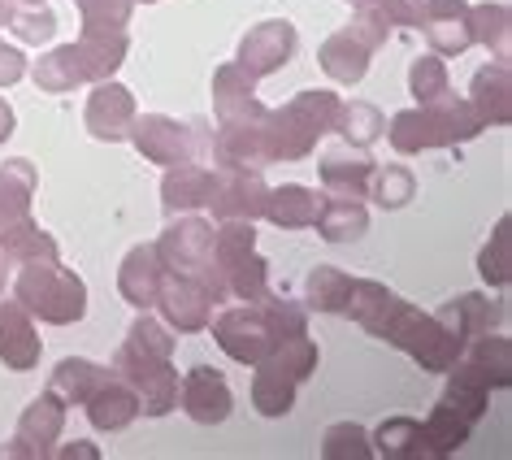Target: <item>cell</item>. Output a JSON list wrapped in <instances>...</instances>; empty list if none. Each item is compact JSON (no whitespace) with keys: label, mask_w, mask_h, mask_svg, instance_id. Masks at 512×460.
Segmentation results:
<instances>
[{"label":"cell","mask_w":512,"mask_h":460,"mask_svg":"<svg viewBox=\"0 0 512 460\" xmlns=\"http://www.w3.org/2000/svg\"><path fill=\"white\" fill-rule=\"evenodd\" d=\"M209 326H213L217 348L230 361L261 365L278 348V339L309 335V309L283 296H265V300H243L235 309H222L217 317H209Z\"/></svg>","instance_id":"cell-1"},{"label":"cell","mask_w":512,"mask_h":460,"mask_svg":"<svg viewBox=\"0 0 512 460\" xmlns=\"http://www.w3.org/2000/svg\"><path fill=\"white\" fill-rule=\"evenodd\" d=\"M478 131H486V126L478 122V113H473L469 100L456 96L452 87L434 100H421L413 109H400L387 126H382V135L391 139V148L400 152V157H417V152H434V148H456Z\"/></svg>","instance_id":"cell-2"},{"label":"cell","mask_w":512,"mask_h":460,"mask_svg":"<svg viewBox=\"0 0 512 460\" xmlns=\"http://www.w3.org/2000/svg\"><path fill=\"white\" fill-rule=\"evenodd\" d=\"M343 100L326 87H309L296 92L283 109H270L261 122L265 131V157L270 161H304L309 152L322 144L326 135H335Z\"/></svg>","instance_id":"cell-3"},{"label":"cell","mask_w":512,"mask_h":460,"mask_svg":"<svg viewBox=\"0 0 512 460\" xmlns=\"http://www.w3.org/2000/svg\"><path fill=\"white\" fill-rule=\"evenodd\" d=\"M14 300L48 326H70L87 317V283L74 270H66L61 257L22 265L14 283Z\"/></svg>","instance_id":"cell-4"},{"label":"cell","mask_w":512,"mask_h":460,"mask_svg":"<svg viewBox=\"0 0 512 460\" xmlns=\"http://www.w3.org/2000/svg\"><path fill=\"white\" fill-rule=\"evenodd\" d=\"M374 339L408 352L421 369H426V374H447V369L456 365V356L465 352V343H460L452 330L439 322V317L413 309L408 300H395L391 304V313L382 317V326H378Z\"/></svg>","instance_id":"cell-5"},{"label":"cell","mask_w":512,"mask_h":460,"mask_svg":"<svg viewBox=\"0 0 512 460\" xmlns=\"http://www.w3.org/2000/svg\"><path fill=\"white\" fill-rule=\"evenodd\" d=\"M157 257L165 265V274H187L200 287L213 291L217 304L230 300V291L222 283V270L213 261V222H204L196 213H178V222H170L157 239Z\"/></svg>","instance_id":"cell-6"},{"label":"cell","mask_w":512,"mask_h":460,"mask_svg":"<svg viewBox=\"0 0 512 460\" xmlns=\"http://www.w3.org/2000/svg\"><path fill=\"white\" fill-rule=\"evenodd\" d=\"M126 139H131L144 161L170 170V165H183V161H209L213 131L204 118L178 122V118H165V113H135L131 126H126Z\"/></svg>","instance_id":"cell-7"},{"label":"cell","mask_w":512,"mask_h":460,"mask_svg":"<svg viewBox=\"0 0 512 460\" xmlns=\"http://www.w3.org/2000/svg\"><path fill=\"white\" fill-rule=\"evenodd\" d=\"M391 35V22L378 14L374 5L356 9V18L343 31H335L330 40L317 48V66L326 70V79H335L343 87H356L369 74V61Z\"/></svg>","instance_id":"cell-8"},{"label":"cell","mask_w":512,"mask_h":460,"mask_svg":"<svg viewBox=\"0 0 512 460\" xmlns=\"http://www.w3.org/2000/svg\"><path fill=\"white\" fill-rule=\"evenodd\" d=\"M113 374L139 395V413L144 417H165L178 408V369L174 356H152L122 343L113 356Z\"/></svg>","instance_id":"cell-9"},{"label":"cell","mask_w":512,"mask_h":460,"mask_svg":"<svg viewBox=\"0 0 512 460\" xmlns=\"http://www.w3.org/2000/svg\"><path fill=\"white\" fill-rule=\"evenodd\" d=\"M265 196H270V183H265L261 170H230V165H213V191L209 204L217 222H230V217H243V222H256L265 213Z\"/></svg>","instance_id":"cell-10"},{"label":"cell","mask_w":512,"mask_h":460,"mask_svg":"<svg viewBox=\"0 0 512 460\" xmlns=\"http://www.w3.org/2000/svg\"><path fill=\"white\" fill-rule=\"evenodd\" d=\"M300 48V35L287 18H270V22H256V27L239 40V53H235V66L248 70L252 79H270L296 57Z\"/></svg>","instance_id":"cell-11"},{"label":"cell","mask_w":512,"mask_h":460,"mask_svg":"<svg viewBox=\"0 0 512 460\" xmlns=\"http://www.w3.org/2000/svg\"><path fill=\"white\" fill-rule=\"evenodd\" d=\"M447 374L465 378L482 391H508L512 387V343L504 335L482 330V335H473L465 343V352L456 356V365L447 369Z\"/></svg>","instance_id":"cell-12"},{"label":"cell","mask_w":512,"mask_h":460,"mask_svg":"<svg viewBox=\"0 0 512 460\" xmlns=\"http://www.w3.org/2000/svg\"><path fill=\"white\" fill-rule=\"evenodd\" d=\"M213 291L200 287L196 278L187 274H165V283L157 291V304L152 309L161 313V322L178 330V335H196V330H209V317H213Z\"/></svg>","instance_id":"cell-13"},{"label":"cell","mask_w":512,"mask_h":460,"mask_svg":"<svg viewBox=\"0 0 512 460\" xmlns=\"http://www.w3.org/2000/svg\"><path fill=\"white\" fill-rule=\"evenodd\" d=\"M178 404H183V413L196 426H222L230 417V408H235V395H230V382L222 369L196 365L178 378Z\"/></svg>","instance_id":"cell-14"},{"label":"cell","mask_w":512,"mask_h":460,"mask_svg":"<svg viewBox=\"0 0 512 460\" xmlns=\"http://www.w3.org/2000/svg\"><path fill=\"white\" fill-rule=\"evenodd\" d=\"M66 430V404L57 400L53 391H44L40 400H31L22 408V421H18V434L9 443V456H27V460H48L53 447Z\"/></svg>","instance_id":"cell-15"},{"label":"cell","mask_w":512,"mask_h":460,"mask_svg":"<svg viewBox=\"0 0 512 460\" xmlns=\"http://www.w3.org/2000/svg\"><path fill=\"white\" fill-rule=\"evenodd\" d=\"M135 96L131 87L122 83H92V96H87V109H83V126L87 135L100 139V144H118V139H126V126H131L135 118Z\"/></svg>","instance_id":"cell-16"},{"label":"cell","mask_w":512,"mask_h":460,"mask_svg":"<svg viewBox=\"0 0 512 460\" xmlns=\"http://www.w3.org/2000/svg\"><path fill=\"white\" fill-rule=\"evenodd\" d=\"M430 40V53L439 57H460L473 48V27H469V0H421V27Z\"/></svg>","instance_id":"cell-17"},{"label":"cell","mask_w":512,"mask_h":460,"mask_svg":"<svg viewBox=\"0 0 512 460\" xmlns=\"http://www.w3.org/2000/svg\"><path fill=\"white\" fill-rule=\"evenodd\" d=\"M374 157L369 148H356V144H330L317 161V174H322V187L326 196H352V200H365V187H369V174H374Z\"/></svg>","instance_id":"cell-18"},{"label":"cell","mask_w":512,"mask_h":460,"mask_svg":"<svg viewBox=\"0 0 512 460\" xmlns=\"http://www.w3.org/2000/svg\"><path fill=\"white\" fill-rule=\"evenodd\" d=\"M270 113L261 96H256V79L248 70H239L235 61L217 66L213 74V118L217 122H256Z\"/></svg>","instance_id":"cell-19"},{"label":"cell","mask_w":512,"mask_h":460,"mask_svg":"<svg viewBox=\"0 0 512 460\" xmlns=\"http://www.w3.org/2000/svg\"><path fill=\"white\" fill-rule=\"evenodd\" d=\"M265 118L256 122H217L213 144H209V161L213 165H230V170H265Z\"/></svg>","instance_id":"cell-20"},{"label":"cell","mask_w":512,"mask_h":460,"mask_svg":"<svg viewBox=\"0 0 512 460\" xmlns=\"http://www.w3.org/2000/svg\"><path fill=\"white\" fill-rule=\"evenodd\" d=\"M40 330H35L31 313L22 309L18 300H0V361L9 369H18V374H27V369L40 365Z\"/></svg>","instance_id":"cell-21"},{"label":"cell","mask_w":512,"mask_h":460,"mask_svg":"<svg viewBox=\"0 0 512 460\" xmlns=\"http://www.w3.org/2000/svg\"><path fill=\"white\" fill-rule=\"evenodd\" d=\"M161 283H165V265L157 257V244H139V248H131L122 257V265H118V291H122V300L131 304V309H139V313L152 309V304H157Z\"/></svg>","instance_id":"cell-22"},{"label":"cell","mask_w":512,"mask_h":460,"mask_svg":"<svg viewBox=\"0 0 512 460\" xmlns=\"http://www.w3.org/2000/svg\"><path fill=\"white\" fill-rule=\"evenodd\" d=\"M465 100L473 105L482 126H508L512 122V66L508 61H495V66H482L473 74Z\"/></svg>","instance_id":"cell-23"},{"label":"cell","mask_w":512,"mask_h":460,"mask_svg":"<svg viewBox=\"0 0 512 460\" xmlns=\"http://www.w3.org/2000/svg\"><path fill=\"white\" fill-rule=\"evenodd\" d=\"M209 191H213V165L209 161H183V165H170L161 178V204L165 213H196L209 204Z\"/></svg>","instance_id":"cell-24"},{"label":"cell","mask_w":512,"mask_h":460,"mask_svg":"<svg viewBox=\"0 0 512 460\" xmlns=\"http://www.w3.org/2000/svg\"><path fill=\"white\" fill-rule=\"evenodd\" d=\"M434 317H439V322L452 330L460 343H469L473 335H482V330H491V326L504 322L508 309H504V300H491V296H482V291H465V296L447 300Z\"/></svg>","instance_id":"cell-25"},{"label":"cell","mask_w":512,"mask_h":460,"mask_svg":"<svg viewBox=\"0 0 512 460\" xmlns=\"http://www.w3.org/2000/svg\"><path fill=\"white\" fill-rule=\"evenodd\" d=\"M74 53H79L87 83H105L118 74L126 53H131V35L126 31H83L79 44H74Z\"/></svg>","instance_id":"cell-26"},{"label":"cell","mask_w":512,"mask_h":460,"mask_svg":"<svg viewBox=\"0 0 512 460\" xmlns=\"http://www.w3.org/2000/svg\"><path fill=\"white\" fill-rule=\"evenodd\" d=\"M322 196L326 191L317 187H304V183H287V187H270V196H265V213L278 230H309L317 222V213H322Z\"/></svg>","instance_id":"cell-27"},{"label":"cell","mask_w":512,"mask_h":460,"mask_svg":"<svg viewBox=\"0 0 512 460\" xmlns=\"http://www.w3.org/2000/svg\"><path fill=\"white\" fill-rule=\"evenodd\" d=\"M83 408H87V421H92L96 430L118 434V430H126V426H131V421L139 417V395L126 387L118 374H109V378L92 391V400H87Z\"/></svg>","instance_id":"cell-28"},{"label":"cell","mask_w":512,"mask_h":460,"mask_svg":"<svg viewBox=\"0 0 512 460\" xmlns=\"http://www.w3.org/2000/svg\"><path fill=\"white\" fill-rule=\"evenodd\" d=\"M469 434H473V421L460 413L456 404L439 400L426 413V421H421V447H426V460H443V456L460 452V447L469 443Z\"/></svg>","instance_id":"cell-29"},{"label":"cell","mask_w":512,"mask_h":460,"mask_svg":"<svg viewBox=\"0 0 512 460\" xmlns=\"http://www.w3.org/2000/svg\"><path fill=\"white\" fill-rule=\"evenodd\" d=\"M0 257L14 261V265H27V261H48V257H61L57 239L48 235L40 222L27 217H14V222H0Z\"/></svg>","instance_id":"cell-30"},{"label":"cell","mask_w":512,"mask_h":460,"mask_svg":"<svg viewBox=\"0 0 512 460\" xmlns=\"http://www.w3.org/2000/svg\"><path fill=\"white\" fill-rule=\"evenodd\" d=\"M313 230L326 239V244H352L369 230V209L365 200L352 196H322V213H317Z\"/></svg>","instance_id":"cell-31"},{"label":"cell","mask_w":512,"mask_h":460,"mask_svg":"<svg viewBox=\"0 0 512 460\" xmlns=\"http://www.w3.org/2000/svg\"><path fill=\"white\" fill-rule=\"evenodd\" d=\"M109 374H113V369H105V365L83 361V356H70V361H61V365L53 369V378H48V391H53L66 408H74V404L83 408L87 400H92V391H96Z\"/></svg>","instance_id":"cell-32"},{"label":"cell","mask_w":512,"mask_h":460,"mask_svg":"<svg viewBox=\"0 0 512 460\" xmlns=\"http://www.w3.org/2000/svg\"><path fill=\"white\" fill-rule=\"evenodd\" d=\"M469 27H473V44H486L495 53V61H512V9H508V0L469 5Z\"/></svg>","instance_id":"cell-33"},{"label":"cell","mask_w":512,"mask_h":460,"mask_svg":"<svg viewBox=\"0 0 512 460\" xmlns=\"http://www.w3.org/2000/svg\"><path fill=\"white\" fill-rule=\"evenodd\" d=\"M256 374H252V404H256V413L261 417H287L291 408H296V391H300V382L283 374V369H274V365H252Z\"/></svg>","instance_id":"cell-34"},{"label":"cell","mask_w":512,"mask_h":460,"mask_svg":"<svg viewBox=\"0 0 512 460\" xmlns=\"http://www.w3.org/2000/svg\"><path fill=\"white\" fill-rule=\"evenodd\" d=\"M27 74L35 79V87H40V92H53V96H66V92H74V87L87 83V79H83V66H79V53H74V44H61V48H53V53H44Z\"/></svg>","instance_id":"cell-35"},{"label":"cell","mask_w":512,"mask_h":460,"mask_svg":"<svg viewBox=\"0 0 512 460\" xmlns=\"http://www.w3.org/2000/svg\"><path fill=\"white\" fill-rule=\"evenodd\" d=\"M35 187H40V174H35V165L27 157L5 161V170H0V222L27 217Z\"/></svg>","instance_id":"cell-36"},{"label":"cell","mask_w":512,"mask_h":460,"mask_svg":"<svg viewBox=\"0 0 512 460\" xmlns=\"http://www.w3.org/2000/svg\"><path fill=\"white\" fill-rule=\"evenodd\" d=\"M369 443H374V452L387 456V460H426L417 417H387L374 434H369Z\"/></svg>","instance_id":"cell-37"},{"label":"cell","mask_w":512,"mask_h":460,"mask_svg":"<svg viewBox=\"0 0 512 460\" xmlns=\"http://www.w3.org/2000/svg\"><path fill=\"white\" fill-rule=\"evenodd\" d=\"M222 278H226V291L235 300H265V296H274V291H270V261H265L256 248L243 252V257H235V261H226Z\"/></svg>","instance_id":"cell-38"},{"label":"cell","mask_w":512,"mask_h":460,"mask_svg":"<svg viewBox=\"0 0 512 460\" xmlns=\"http://www.w3.org/2000/svg\"><path fill=\"white\" fill-rule=\"evenodd\" d=\"M352 291V274H343L339 265H317V270L304 278V309L313 313H343Z\"/></svg>","instance_id":"cell-39"},{"label":"cell","mask_w":512,"mask_h":460,"mask_svg":"<svg viewBox=\"0 0 512 460\" xmlns=\"http://www.w3.org/2000/svg\"><path fill=\"white\" fill-rule=\"evenodd\" d=\"M365 196L374 204H382V209H404V204L417 196V178L408 165H374Z\"/></svg>","instance_id":"cell-40"},{"label":"cell","mask_w":512,"mask_h":460,"mask_svg":"<svg viewBox=\"0 0 512 460\" xmlns=\"http://www.w3.org/2000/svg\"><path fill=\"white\" fill-rule=\"evenodd\" d=\"M382 126H387V118L365 105V100H343L339 105V122H335V135L343 139V144H356V148H369L374 139L382 135Z\"/></svg>","instance_id":"cell-41"},{"label":"cell","mask_w":512,"mask_h":460,"mask_svg":"<svg viewBox=\"0 0 512 460\" xmlns=\"http://www.w3.org/2000/svg\"><path fill=\"white\" fill-rule=\"evenodd\" d=\"M478 274L491 287H508L512 283V217L508 213L495 222V235L486 239V248L478 252Z\"/></svg>","instance_id":"cell-42"},{"label":"cell","mask_w":512,"mask_h":460,"mask_svg":"<svg viewBox=\"0 0 512 460\" xmlns=\"http://www.w3.org/2000/svg\"><path fill=\"white\" fill-rule=\"evenodd\" d=\"M265 365H274V369H283V374H291L296 382H304V378L317 374V343L309 335L278 339V348L265 356Z\"/></svg>","instance_id":"cell-43"},{"label":"cell","mask_w":512,"mask_h":460,"mask_svg":"<svg viewBox=\"0 0 512 460\" xmlns=\"http://www.w3.org/2000/svg\"><path fill=\"white\" fill-rule=\"evenodd\" d=\"M369 456H374V443L356 421H335L322 434V460H369Z\"/></svg>","instance_id":"cell-44"},{"label":"cell","mask_w":512,"mask_h":460,"mask_svg":"<svg viewBox=\"0 0 512 460\" xmlns=\"http://www.w3.org/2000/svg\"><path fill=\"white\" fill-rule=\"evenodd\" d=\"M83 31H126L135 14V0H74Z\"/></svg>","instance_id":"cell-45"},{"label":"cell","mask_w":512,"mask_h":460,"mask_svg":"<svg viewBox=\"0 0 512 460\" xmlns=\"http://www.w3.org/2000/svg\"><path fill=\"white\" fill-rule=\"evenodd\" d=\"M447 87H452V79H447V61L439 53H426V57H417L413 66H408V92H413L417 105L421 100L443 96Z\"/></svg>","instance_id":"cell-46"},{"label":"cell","mask_w":512,"mask_h":460,"mask_svg":"<svg viewBox=\"0 0 512 460\" xmlns=\"http://www.w3.org/2000/svg\"><path fill=\"white\" fill-rule=\"evenodd\" d=\"M9 27L22 44H48L57 35V14L48 5H22L9 14Z\"/></svg>","instance_id":"cell-47"},{"label":"cell","mask_w":512,"mask_h":460,"mask_svg":"<svg viewBox=\"0 0 512 460\" xmlns=\"http://www.w3.org/2000/svg\"><path fill=\"white\" fill-rule=\"evenodd\" d=\"M374 9L391 27H421V0H374Z\"/></svg>","instance_id":"cell-48"},{"label":"cell","mask_w":512,"mask_h":460,"mask_svg":"<svg viewBox=\"0 0 512 460\" xmlns=\"http://www.w3.org/2000/svg\"><path fill=\"white\" fill-rule=\"evenodd\" d=\"M22 74H27V57H22L18 48H5V44H0V87L18 83Z\"/></svg>","instance_id":"cell-49"},{"label":"cell","mask_w":512,"mask_h":460,"mask_svg":"<svg viewBox=\"0 0 512 460\" xmlns=\"http://www.w3.org/2000/svg\"><path fill=\"white\" fill-rule=\"evenodd\" d=\"M53 456H61V460H100L96 447L83 443V439H74L70 447H53Z\"/></svg>","instance_id":"cell-50"},{"label":"cell","mask_w":512,"mask_h":460,"mask_svg":"<svg viewBox=\"0 0 512 460\" xmlns=\"http://www.w3.org/2000/svg\"><path fill=\"white\" fill-rule=\"evenodd\" d=\"M14 126H18V118H14V109L5 105V100H0V144H5L9 135H14Z\"/></svg>","instance_id":"cell-51"},{"label":"cell","mask_w":512,"mask_h":460,"mask_svg":"<svg viewBox=\"0 0 512 460\" xmlns=\"http://www.w3.org/2000/svg\"><path fill=\"white\" fill-rule=\"evenodd\" d=\"M9 14H14V0H0V27H9Z\"/></svg>","instance_id":"cell-52"},{"label":"cell","mask_w":512,"mask_h":460,"mask_svg":"<svg viewBox=\"0 0 512 460\" xmlns=\"http://www.w3.org/2000/svg\"><path fill=\"white\" fill-rule=\"evenodd\" d=\"M348 5H352V9H365V5H374V0H348Z\"/></svg>","instance_id":"cell-53"},{"label":"cell","mask_w":512,"mask_h":460,"mask_svg":"<svg viewBox=\"0 0 512 460\" xmlns=\"http://www.w3.org/2000/svg\"><path fill=\"white\" fill-rule=\"evenodd\" d=\"M18 5H48V0H18Z\"/></svg>","instance_id":"cell-54"},{"label":"cell","mask_w":512,"mask_h":460,"mask_svg":"<svg viewBox=\"0 0 512 460\" xmlns=\"http://www.w3.org/2000/svg\"><path fill=\"white\" fill-rule=\"evenodd\" d=\"M0 287H5V257H0Z\"/></svg>","instance_id":"cell-55"},{"label":"cell","mask_w":512,"mask_h":460,"mask_svg":"<svg viewBox=\"0 0 512 460\" xmlns=\"http://www.w3.org/2000/svg\"><path fill=\"white\" fill-rule=\"evenodd\" d=\"M135 5H139V0H135ZM144 5H157V0H144Z\"/></svg>","instance_id":"cell-56"}]
</instances>
